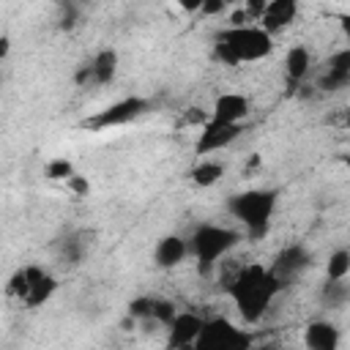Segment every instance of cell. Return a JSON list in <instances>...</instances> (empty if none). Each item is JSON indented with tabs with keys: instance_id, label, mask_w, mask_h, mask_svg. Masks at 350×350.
I'll return each mask as SVG.
<instances>
[{
	"instance_id": "6da1fadb",
	"label": "cell",
	"mask_w": 350,
	"mask_h": 350,
	"mask_svg": "<svg viewBox=\"0 0 350 350\" xmlns=\"http://www.w3.org/2000/svg\"><path fill=\"white\" fill-rule=\"evenodd\" d=\"M282 279L271 271V265H260V262H243L241 271L232 276V282L224 287V293L232 298L241 320L246 323H257L262 320V314L271 309L273 298L282 290Z\"/></svg>"
},
{
	"instance_id": "7a4b0ae2",
	"label": "cell",
	"mask_w": 350,
	"mask_h": 350,
	"mask_svg": "<svg viewBox=\"0 0 350 350\" xmlns=\"http://www.w3.org/2000/svg\"><path fill=\"white\" fill-rule=\"evenodd\" d=\"M271 52H273V36L260 25L227 27L216 36V44H213V57L224 66L257 63Z\"/></svg>"
},
{
	"instance_id": "3957f363",
	"label": "cell",
	"mask_w": 350,
	"mask_h": 350,
	"mask_svg": "<svg viewBox=\"0 0 350 350\" xmlns=\"http://www.w3.org/2000/svg\"><path fill=\"white\" fill-rule=\"evenodd\" d=\"M276 202H279L276 189H246L227 200V211L249 238H262L276 213Z\"/></svg>"
},
{
	"instance_id": "277c9868",
	"label": "cell",
	"mask_w": 350,
	"mask_h": 350,
	"mask_svg": "<svg viewBox=\"0 0 350 350\" xmlns=\"http://www.w3.org/2000/svg\"><path fill=\"white\" fill-rule=\"evenodd\" d=\"M241 243V232L224 224H200L189 238V254L194 257L202 273L213 271L219 260H224Z\"/></svg>"
},
{
	"instance_id": "5b68a950",
	"label": "cell",
	"mask_w": 350,
	"mask_h": 350,
	"mask_svg": "<svg viewBox=\"0 0 350 350\" xmlns=\"http://www.w3.org/2000/svg\"><path fill=\"white\" fill-rule=\"evenodd\" d=\"M252 336L227 317H205V325L194 342V350H246Z\"/></svg>"
},
{
	"instance_id": "8992f818",
	"label": "cell",
	"mask_w": 350,
	"mask_h": 350,
	"mask_svg": "<svg viewBox=\"0 0 350 350\" xmlns=\"http://www.w3.org/2000/svg\"><path fill=\"white\" fill-rule=\"evenodd\" d=\"M243 131V123H221V120H208L202 129H200V137H197V145L194 150L200 156H208V153H216V150H224L230 148Z\"/></svg>"
},
{
	"instance_id": "52a82bcc",
	"label": "cell",
	"mask_w": 350,
	"mask_h": 350,
	"mask_svg": "<svg viewBox=\"0 0 350 350\" xmlns=\"http://www.w3.org/2000/svg\"><path fill=\"white\" fill-rule=\"evenodd\" d=\"M145 109H148V101H145V98H139V96H129V98H120V101L109 104L107 109H101V112L93 118V126H98V129L126 126V123L137 120Z\"/></svg>"
},
{
	"instance_id": "ba28073f",
	"label": "cell",
	"mask_w": 350,
	"mask_h": 350,
	"mask_svg": "<svg viewBox=\"0 0 350 350\" xmlns=\"http://www.w3.org/2000/svg\"><path fill=\"white\" fill-rule=\"evenodd\" d=\"M202 325H205L202 314H197V312H175V317L167 323V345L170 347H194Z\"/></svg>"
},
{
	"instance_id": "9c48e42d",
	"label": "cell",
	"mask_w": 350,
	"mask_h": 350,
	"mask_svg": "<svg viewBox=\"0 0 350 350\" xmlns=\"http://www.w3.org/2000/svg\"><path fill=\"white\" fill-rule=\"evenodd\" d=\"M252 107H249V98L243 93H219L213 107H211V118L213 120H221V123H243L249 118Z\"/></svg>"
},
{
	"instance_id": "30bf717a",
	"label": "cell",
	"mask_w": 350,
	"mask_h": 350,
	"mask_svg": "<svg viewBox=\"0 0 350 350\" xmlns=\"http://www.w3.org/2000/svg\"><path fill=\"white\" fill-rule=\"evenodd\" d=\"M25 268H27V295H25L22 304H27L33 309L36 306H44L55 295L57 279L52 273H46L44 268H38V265H25Z\"/></svg>"
},
{
	"instance_id": "8fae6325",
	"label": "cell",
	"mask_w": 350,
	"mask_h": 350,
	"mask_svg": "<svg viewBox=\"0 0 350 350\" xmlns=\"http://www.w3.org/2000/svg\"><path fill=\"white\" fill-rule=\"evenodd\" d=\"M115 71H118V52L115 49H101L82 71H79V82H90V85H109L115 79Z\"/></svg>"
},
{
	"instance_id": "7c38bea8",
	"label": "cell",
	"mask_w": 350,
	"mask_h": 350,
	"mask_svg": "<svg viewBox=\"0 0 350 350\" xmlns=\"http://www.w3.org/2000/svg\"><path fill=\"white\" fill-rule=\"evenodd\" d=\"M306 265H309V252H306L304 246H298V243H290V246H284V249L276 254L271 271H273V273L282 279V284H284L287 279L298 276Z\"/></svg>"
},
{
	"instance_id": "4fadbf2b",
	"label": "cell",
	"mask_w": 350,
	"mask_h": 350,
	"mask_svg": "<svg viewBox=\"0 0 350 350\" xmlns=\"http://www.w3.org/2000/svg\"><path fill=\"white\" fill-rule=\"evenodd\" d=\"M189 257V241L180 235H164L153 246V262L159 268H175Z\"/></svg>"
},
{
	"instance_id": "5bb4252c",
	"label": "cell",
	"mask_w": 350,
	"mask_h": 350,
	"mask_svg": "<svg viewBox=\"0 0 350 350\" xmlns=\"http://www.w3.org/2000/svg\"><path fill=\"white\" fill-rule=\"evenodd\" d=\"M298 16V0H268V8L260 19V27H265L271 36L290 27Z\"/></svg>"
},
{
	"instance_id": "9a60e30c",
	"label": "cell",
	"mask_w": 350,
	"mask_h": 350,
	"mask_svg": "<svg viewBox=\"0 0 350 350\" xmlns=\"http://www.w3.org/2000/svg\"><path fill=\"white\" fill-rule=\"evenodd\" d=\"M304 345L309 350H334L339 345V328L328 320H312L304 331Z\"/></svg>"
},
{
	"instance_id": "2e32d148",
	"label": "cell",
	"mask_w": 350,
	"mask_h": 350,
	"mask_svg": "<svg viewBox=\"0 0 350 350\" xmlns=\"http://www.w3.org/2000/svg\"><path fill=\"white\" fill-rule=\"evenodd\" d=\"M347 79H350V49L336 52V55L328 60V68H325V74H323V88H325V90H336V88H342Z\"/></svg>"
},
{
	"instance_id": "e0dca14e",
	"label": "cell",
	"mask_w": 350,
	"mask_h": 350,
	"mask_svg": "<svg viewBox=\"0 0 350 350\" xmlns=\"http://www.w3.org/2000/svg\"><path fill=\"white\" fill-rule=\"evenodd\" d=\"M309 66H312V55L304 44H295L287 49L284 55V74L293 79V82H301L306 74H309Z\"/></svg>"
},
{
	"instance_id": "ac0fdd59",
	"label": "cell",
	"mask_w": 350,
	"mask_h": 350,
	"mask_svg": "<svg viewBox=\"0 0 350 350\" xmlns=\"http://www.w3.org/2000/svg\"><path fill=\"white\" fill-rule=\"evenodd\" d=\"M221 175H224V164H221V161H213V159H202V161H197V164L189 170L191 183L200 186V189H208V186L219 183Z\"/></svg>"
},
{
	"instance_id": "d6986e66",
	"label": "cell",
	"mask_w": 350,
	"mask_h": 350,
	"mask_svg": "<svg viewBox=\"0 0 350 350\" xmlns=\"http://www.w3.org/2000/svg\"><path fill=\"white\" fill-rule=\"evenodd\" d=\"M325 276L339 282V279H347L350 276V249H336L331 257H328V265H325Z\"/></svg>"
},
{
	"instance_id": "ffe728a7",
	"label": "cell",
	"mask_w": 350,
	"mask_h": 350,
	"mask_svg": "<svg viewBox=\"0 0 350 350\" xmlns=\"http://www.w3.org/2000/svg\"><path fill=\"white\" fill-rule=\"evenodd\" d=\"M85 238H88L85 232H77V235H71V238L63 243V257H66L71 265L85 257V252H88V241H85Z\"/></svg>"
},
{
	"instance_id": "44dd1931",
	"label": "cell",
	"mask_w": 350,
	"mask_h": 350,
	"mask_svg": "<svg viewBox=\"0 0 350 350\" xmlns=\"http://www.w3.org/2000/svg\"><path fill=\"white\" fill-rule=\"evenodd\" d=\"M71 175H74V164L68 159H55L46 164V178L52 180H68Z\"/></svg>"
},
{
	"instance_id": "7402d4cb",
	"label": "cell",
	"mask_w": 350,
	"mask_h": 350,
	"mask_svg": "<svg viewBox=\"0 0 350 350\" xmlns=\"http://www.w3.org/2000/svg\"><path fill=\"white\" fill-rule=\"evenodd\" d=\"M241 5H243L246 14L252 16V22L260 25V19H262V14H265V8H268V0H243Z\"/></svg>"
},
{
	"instance_id": "603a6c76",
	"label": "cell",
	"mask_w": 350,
	"mask_h": 350,
	"mask_svg": "<svg viewBox=\"0 0 350 350\" xmlns=\"http://www.w3.org/2000/svg\"><path fill=\"white\" fill-rule=\"evenodd\" d=\"M325 123H328V126H336V129L350 131V107H342V109L331 112V115L325 118Z\"/></svg>"
},
{
	"instance_id": "cb8c5ba5",
	"label": "cell",
	"mask_w": 350,
	"mask_h": 350,
	"mask_svg": "<svg viewBox=\"0 0 350 350\" xmlns=\"http://www.w3.org/2000/svg\"><path fill=\"white\" fill-rule=\"evenodd\" d=\"M227 8H230L227 0H205L200 14H205V16H219V14H224Z\"/></svg>"
},
{
	"instance_id": "d4e9b609",
	"label": "cell",
	"mask_w": 350,
	"mask_h": 350,
	"mask_svg": "<svg viewBox=\"0 0 350 350\" xmlns=\"http://www.w3.org/2000/svg\"><path fill=\"white\" fill-rule=\"evenodd\" d=\"M175 3H178V5H180L186 14H200L205 0H175Z\"/></svg>"
},
{
	"instance_id": "484cf974",
	"label": "cell",
	"mask_w": 350,
	"mask_h": 350,
	"mask_svg": "<svg viewBox=\"0 0 350 350\" xmlns=\"http://www.w3.org/2000/svg\"><path fill=\"white\" fill-rule=\"evenodd\" d=\"M339 27H342V33H345V38L350 41V14H345V16H339Z\"/></svg>"
}]
</instances>
